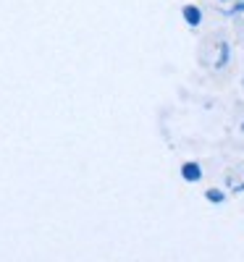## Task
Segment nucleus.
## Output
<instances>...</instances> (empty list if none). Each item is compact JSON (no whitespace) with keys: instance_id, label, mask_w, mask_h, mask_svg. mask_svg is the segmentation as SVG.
Returning <instances> with one entry per match:
<instances>
[{"instance_id":"nucleus-1","label":"nucleus","mask_w":244,"mask_h":262,"mask_svg":"<svg viewBox=\"0 0 244 262\" xmlns=\"http://www.w3.org/2000/svg\"><path fill=\"white\" fill-rule=\"evenodd\" d=\"M184 18L189 21L192 27H197V24H199V8H194V6H187V8H184Z\"/></svg>"},{"instance_id":"nucleus-2","label":"nucleus","mask_w":244,"mask_h":262,"mask_svg":"<svg viewBox=\"0 0 244 262\" xmlns=\"http://www.w3.org/2000/svg\"><path fill=\"white\" fill-rule=\"evenodd\" d=\"M184 179H189V181H197V179H199V168H197L194 163L184 165Z\"/></svg>"},{"instance_id":"nucleus-3","label":"nucleus","mask_w":244,"mask_h":262,"mask_svg":"<svg viewBox=\"0 0 244 262\" xmlns=\"http://www.w3.org/2000/svg\"><path fill=\"white\" fill-rule=\"evenodd\" d=\"M208 200H213V202H220V200H223V194H220V191H208Z\"/></svg>"}]
</instances>
